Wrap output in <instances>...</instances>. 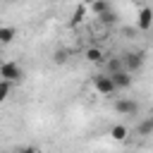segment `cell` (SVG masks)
Segmentation results:
<instances>
[{
	"instance_id": "cell-1",
	"label": "cell",
	"mask_w": 153,
	"mask_h": 153,
	"mask_svg": "<svg viewBox=\"0 0 153 153\" xmlns=\"http://www.w3.org/2000/svg\"><path fill=\"white\" fill-rule=\"evenodd\" d=\"M0 79H5V81H22L24 79V69L17 65V62H5L2 60V65H0Z\"/></svg>"
},
{
	"instance_id": "cell-2",
	"label": "cell",
	"mask_w": 153,
	"mask_h": 153,
	"mask_svg": "<svg viewBox=\"0 0 153 153\" xmlns=\"http://www.w3.org/2000/svg\"><path fill=\"white\" fill-rule=\"evenodd\" d=\"M91 84H93L96 93H100V96H112V93L117 91L115 84H112V79H110V74H96V76L91 79Z\"/></svg>"
},
{
	"instance_id": "cell-3",
	"label": "cell",
	"mask_w": 153,
	"mask_h": 153,
	"mask_svg": "<svg viewBox=\"0 0 153 153\" xmlns=\"http://www.w3.org/2000/svg\"><path fill=\"white\" fill-rule=\"evenodd\" d=\"M143 60H146V55H143V53H127V55L122 57V67H124L127 72L136 74V72L143 67Z\"/></svg>"
},
{
	"instance_id": "cell-4",
	"label": "cell",
	"mask_w": 153,
	"mask_h": 153,
	"mask_svg": "<svg viewBox=\"0 0 153 153\" xmlns=\"http://www.w3.org/2000/svg\"><path fill=\"white\" fill-rule=\"evenodd\" d=\"M110 79H112V84H115V88H117V91L129 88V86H131V81H134L131 72H127L124 67H122V69H117V72H112V74H110Z\"/></svg>"
},
{
	"instance_id": "cell-5",
	"label": "cell",
	"mask_w": 153,
	"mask_h": 153,
	"mask_svg": "<svg viewBox=\"0 0 153 153\" xmlns=\"http://www.w3.org/2000/svg\"><path fill=\"white\" fill-rule=\"evenodd\" d=\"M115 112L120 115H136L139 112V103L131 98H117L115 100Z\"/></svg>"
},
{
	"instance_id": "cell-6",
	"label": "cell",
	"mask_w": 153,
	"mask_h": 153,
	"mask_svg": "<svg viewBox=\"0 0 153 153\" xmlns=\"http://www.w3.org/2000/svg\"><path fill=\"white\" fill-rule=\"evenodd\" d=\"M84 55H86V60H88V62H96V65H98V62H105V53H103L100 48H96V45L86 48V53H84Z\"/></svg>"
},
{
	"instance_id": "cell-7",
	"label": "cell",
	"mask_w": 153,
	"mask_h": 153,
	"mask_svg": "<svg viewBox=\"0 0 153 153\" xmlns=\"http://www.w3.org/2000/svg\"><path fill=\"white\" fill-rule=\"evenodd\" d=\"M14 38H17V29L14 26H0V43L2 45H10Z\"/></svg>"
},
{
	"instance_id": "cell-8",
	"label": "cell",
	"mask_w": 153,
	"mask_h": 153,
	"mask_svg": "<svg viewBox=\"0 0 153 153\" xmlns=\"http://www.w3.org/2000/svg\"><path fill=\"white\" fill-rule=\"evenodd\" d=\"M136 24H139V29H143V31H148V29H151V7H141Z\"/></svg>"
},
{
	"instance_id": "cell-9",
	"label": "cell",
	"mask_w": 153,
	"mask_h": 153,
	"mask_svg": "<svg viewBox=\"0 0 153 153\" xmlns=\"http://www.w3.org/2000/svg\"><path fill=\"white\" fill-rule=\"evenodd\" d=\"M108 7H110V5H108V0H91V2H88V10H91V14H96V17H98L100 12H105Z\"/></svg>"
},
{
	"instance_id": "cell-10",
	"label": "cell",
	"mask_w": 153,
	"mask_h": 153,
	"mask_svg": "<svg viewBox=\"0 0 153 153\" xmlns=\"http://www.w3.org/2000/svg\"><path fill=\"white\" fill-rule=\"evenodd\" d=\"M127 134H129V131H127V127H124V124H115V127L110 129V136H112L115 141H124V139H127Z\"/></svg>"
},
{
	"instance_id": "cell-11",
	"label": "cell",
	"mask_w": 153,
	"mask_h": 153,
	"mask_svg": "<svg viewBox=\"0 0 153 153\" xmlns=\"http://www.w3.org/2000/svg\"><path fill=\"white\" fill-rule=\"evenodd\" d=\"M96 19H98L100 24H115V19H117V14H115V12H112V10L108 7V10H105V12H100V14L96 17Z\"/></svg>"
},
{
	"instance_id": "cell-12",
	"label": "cell",
	"mask_w": 153,
	"mask_h": 153,
	"mask_svg": "<svg viewBox=\"0 0 153 153\" xmlns=\"http://www.w3.org/2000/svg\"><path fill=\"white\" fill-rule=\"evenodd\" d=\"M136 131H139V134H143V136H148V134L153 131V120H151V117H146V120L139 124V129H136Z\"/></svg>"
},
{
	"instance_id": "cell-13",
	"label": "cell",
	"mask_w": 153,
	"mask_h": 153,
	"mask_svg": "<svg viewBox=\"0 0 153 153\" xmlns=\"http://www.w3.org/2000/svg\"><path fill=\"white\" fill-rule=\"evenodd\" d=\"M10 91H12V81H5V79H0V103L10 96Z\"/></svg>"
},
{
	"instance_id": "cell-14",
	"label": "cell",
	"mask_w": 153,
	"mask_h": 153,
	"mask_svg": "<svg viewBox=\"0 0 153 153\" xmlns=\"http://www.w3.org/2000/svg\"><path fill=\"white\" fill-rule=\"evenodd\" d=\"M117 69H122V57L108 60V74H112V72H117Z\"/></svg>"
},
{
	"instance_id": "cell-15",
	"label": "cell",
	"mask_w": 153,
	"mask_h": 153,
	"mask_svg": "<svg viewBox=\"0 0 153 153\" xmlns=\"http://www.w3.org/2000/svg\"><path fill=\"white\" fill-rule=\"evenodd\" d=\"M84 14H86V7H79V10H76V12L72 14V24L76 26L79 22H84Z\"/></svg>"
},
{
	"instance_id": "cell-16",
	"label": "cell",
	"mask_w": 153,
	"mask_h": 153,
	"mask_svg": "<svg viewBox=\"0 0 153 153\" xmlns=\"http://www.w3.org/2000/svg\"><path fill=\"white\" fill-rule=\"evenodd\" d=\"M53 60H55V62H60V65H62V62H65V60H67V53H65V50H60V53H57V50H55V55H53Z\"/></svg>"
},
{
	"instance_id": "cell-17",
	"label": "cell",
	"mask_w": 153,
	"mask_h": 153,
	"mask_svg": "<svg viewBox=\"0 0 153 153\" xmlns=\"http://www.w3.org/2000/svg\"><path fill=\"white\" fill-rule=\"evenodd\" d=\"M7 2H17V0H7Z\"/></svg>"
},
{
	"instance_id": "cell-18",
	"label": "cell",
	"mask_w": 153,
	"mask_h": 153,
	"mask_svg": "<svg viewBox=\"0 0 153 153\" xmlns=\"http://www.w3.org/2000/svg\"><path fill=\"white\" fill-rule=\"evenodd\" d=\"M0 65H2V57H0Z\"/></svg>"
}]
</instances>
